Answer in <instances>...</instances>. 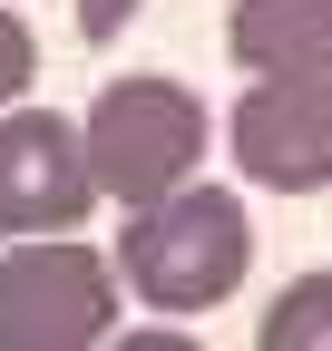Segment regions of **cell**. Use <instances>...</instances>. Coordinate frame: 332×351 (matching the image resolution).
<instances>
[{"label": "cell", "instance_id": "8992f818", "mask_svg": "<svg viewBox=\"0 0 332 351\" xmlns=\"http://www.w3.org/2000/svg\"><path fill=\"white\" fill-rule=\"evenodd\" d=\"M225 59L244 78H313L332 69V0H235Z\"/></svg>", "mask_w": 332, "mask_h": 351}, {"label": "cell", "instance_id": "30bf717a", "mask_svg": "<svg viewBox=\"0 0 332 351\" xmlns=\"http://www.w3.org/2000/svg\"><path fill=\"white\" fill-rule=\"evenodd\" d=\"M108 351H205V341H195L186 322H137V332H117Z\"/></svg>", "mask_w": 332, "mask_h": 351}, {"label": "cell", "instance_id": "277c9868", "mask_svg": "<svg viewBox=\"0 0 332 351\" xmlns=\"http://www.w3.org/2000/svg\"><path fill=\"white\" fill-rule=\"evenodd\" d=\"M235 176L264 195H322L332 186V69L313 78H244L225 117Z\"/></svg>", "mask_w": 332, "mask_h": 351}, {"label": "cell", "instance_id": "3957f363", "mask_svg": "<svg viewBox=\"0 0 332 351\" xmlns=\"http://www.w3.org/2000/svg\"><path fill=\"white\" fill-rule=\"evenodd\" d=\"M128 313V283L88 234L0 244V351H108Z\"/></svg>", "mask_w": 332, "mask_h": 351}, {"label": "cell", "instance_id": "6da1fadb", "mask_svg": "<svg viewBox=\"0 0 332 351\" xmlns=\"http://www.w3.org/2000/svg\"><path fill=\"white\" fill-rule=\"evenodd\" d=\"M117 263V283H128L147 313L166 322H186V313H215V302L244 293V274H254V205H244L235 186H195L186 195H166L147 215H128L108 244Z\"/></svg>", "mask_w": 332, "mask_h": 351}, {"label": "cell", "instance_id": "9c48e42d", "mask_svg": "<svg viewBox=\"0 0 332 351\" xmlns=\"http://www.w3.org/2000/svg\"><path fill=\"white\" fill-rule=\"evenodd\" d=\"M69 10H78V39H88V49H108V39L147 10V0H69Z\"/></svg>", "mask_w": 332, "mask_h": 351}, {"label": "cell", "instance_id": "7a4b0ae2", "mask_svg": "<svg viewBox=\"0 0 332 351\" xmlns=\"http://www.w3.org/2000/svg\"><path fill=\"white\" fill-rule=\"evenodd\" d=\"M78 137H88L98 205H117V215H147V205H166V195H186V186H195L215 117H205V98H195L186 78L137 69V78H108L98 98H88Z\"/></svg>", "mask_w": 332, "mask_h": 351}, {"label": "cell", "instance_id": "5b68a950", "mask_svg": "<svg viewBox=\"0 0 332 351\" xmlns=\"http://www.w3.org/2000/svg\"><path fill=\"white\" fill-rule=\"evenodd\" d=\"M98 205L88 137L59 108H10L0 117V244H39V234H78Z\"/></svg>", "mask_w": 332, "mask_h": 351}, {"label": "cell", "instance_id": "ba28073f", "mask_svg": "<svg viewBox=\"0 0 332 351\" xmlns=\"http://www.w3.org/2000/svg\"><path fill=\"white\" fill-rule=\"evenodd\" d=\"M29 78H39V29L20 20V0H0V117L29 108Z\"/></svg>", "mask_w": 332, "mask_h": 351}, {"label": "cell", "instance_id": "52a82bcc", "mask_svg": "<svg viewBox=\"0 0 332 351\" xmlns=\"http://www.w3.org/2000/svg\"><path fill=\"white\" fill-rule=\"evenodd\" d=\"M254 351H332V263H322V274H294L264 302Z\"/></svg>", "mask_w": 332, "mask_h": 351}]
</instances>
